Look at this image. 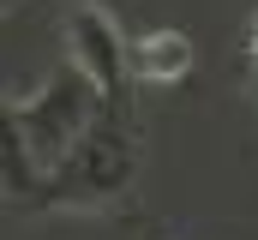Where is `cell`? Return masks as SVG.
Instances as JSON below:
<instances>
[{"label": "cell", "instance_id": "5", "mask_svg": "<svg viewBox=\"0 0 258 240\" xmlns=\"http://www.w3.org/2000/svg\"><path fill=\"white\" fill-rule=\"evenodd\" d=\"M246 54H258V12H252V30H246Z\"/></svg>", "mask_w": 258, "mask_h": 240}, {"label": "cell", "instance_id": "1", "mask_svg": "<svg viewBox=\"0 0 258 240\" xmlns=\"http://www.w3.org/2000/svg\"><path fill=\"white\" fill-rule=\"evenodd\" d=\"M138 180V138L120 120V108L108 102L102 114L84 126V138L48 168V204L66 210H102L114 198H126Z\"/></svg>", "mask_w": 258, "mask_h": 240}, {"label": "cell", "instance_id": "2", "mask_svg": "<svg viewBox=\"0 0 258 240\" xmlns=\"http://www.w3.org/2000/svg\"><path fill=\"white\" fill-rule=\"evenodd\" d=\"M108 102H114V96H102V84H96L84 66L66 60L36 96H24V102L12 96V102H6V138H18L42 168H54Z\"/></svg>", "mask_w": 258, "mask_h": 240}, {"label": "cell", "instance_id": "4", "mask_svg": "<svg viewBox=\"0 0 258 240\" xmlns=\"http://www.w3.org/2000/svg\"><path fill=\"white\" fill-rule=\"evenodd\" d=\"M192 72V36L180 30H150L132 42V78L144 84H180Z\"/></svg>", "mask_w": 258, "mask_h": 240}, {"label": "cell", "instance_id": "6", "mask_svg": "<svg viewBox=\"0 0 258 240\" xmlns=\"http://www.w3.org/2000/svg\"><path fill=\"white\" fill-rule=\"evenodd\" d=\"M252 96H258V54H252Z\"/></svg>", "mask_w": 258, "mask_h": 240}, {"label": "cell", "instance_id": "7", "mask_svg": "<svg viewBox=\"0 0 258 240\" xmlns=\"http://www.w3.org/2000/svg\"><path fill=\"white\" fill-rule=\"evenodd\" d=\"M6 6H12V0H6Z\"/></svg>", "mask_w": 258, "mask_h": 240}, {"label": "cell", "instance_id": "3", "mask_svg": "<svg viewBox=\"0 0 258 240\" xmlns=\"http://www.w3.org/2000/svg\"><path fill=\"white\" fill-rule=\"evenodd\" d=\"M60 36H66V60L84 66L102 84V96H120V84L132 78V42L120 36V24L108 18V6L72 0L66 18H60Z\"/></svg>", "mask_w": 258, "mask_h": 240}]
</instances>
